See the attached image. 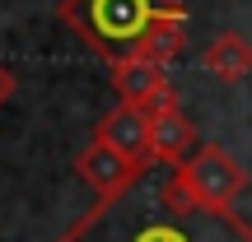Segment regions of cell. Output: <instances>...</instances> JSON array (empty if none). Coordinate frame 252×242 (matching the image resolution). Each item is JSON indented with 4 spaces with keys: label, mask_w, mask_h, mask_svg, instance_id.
<instances>
[{
    "label": "cell",
    "mask_w": 252,
    "mask_h": 242,
    "mask_svg": "<svg viewBox=\"0 0 252 242\" xmlns=\"http://www.w3.org/2000/svg\"><path fill=\"white\" fill-rule=\"evenodd\" d=\"M56 242H252L234 210H206L178 168H145L126 191L94 200Z\"/></svg>",
    "instance_id": "obj_1"
},
{
    "label": "cell",
    "mask_w": 252,
    "mask_h": 242,
    "mask_svg": "<svg viewBox=\"0 0 252 242\" xmlns=\"http://www.w3.org/2000/svg\"><path fill=\"white\" fill-rule=\"evenodd\" d=\"M168 14H182V0H61L56 19L108 65L140 56L145 37Z\"/></svg>",
    "instance_id": "obj_2"
},
{
    "label": "cell",
    "mask_w": 252,
    "mask_h": 242,
    "mask_svg": "<svg viewBox=\"0 0 252 242\" xmlns=\"http://www.w3.org/2000/svg\"><path fill=\"white\" fill-rule=\"evenodd\" d=\"M178 177L187 182V191L206 210H234V200L243 196V187H248L243 163H238L229 149H220V144H201V149L178 168Z\"/></svg>",
    "instance_id": "obj_3"
},
{
    "label": "cell",
    "mask_w": 252,
    "mask_h": 242,
    "mask_svg": "<svg viewBox=\"0 0 252 242\" xmlns=\"http://www.w3.org/2000/svg\"><path fill=\"white\" fill-rule=\"evenodd\" d=\"M196 154V126L182 117L178 93L150 108V163L154 168H182Z\"/></svg>",
    "instance_id": "obj_4"
},
{
    "label": "cell",
    "mask_w": 252,
    "mask_h": 242,
    "mask_svg": "<svg viewBox=\"0 0 252 242\" xmlns=\"http://www.w3.org/2000/svg\"><path fill=\"white\" fill-rule=\"evenodd\" d=\"M94 140L117 149L126 163L135 168H154L150 163V112L135 108V103H117L98 126H94Z\"/></svg>",
    "instance_id": "obj_5"
},
{
    "label": "cell",
    "mask_w": 252,
    "mask_h": 242,
    "mask_svg": "<svg viewBox=\"0 0 252 242\" xmlns=\"http://www.w3.org/2000/svg\"><path fill=\"white\" fill-rule=\"evenodd\" d=\"M75 172H80V182H89V191H94L98 200H108V196H117V191H126L145 168L126 163L117 149H108V144L94 140V144H84V149H80V159H75Z\"/></svg>",
    "instance_id": "obj_6"
},
{
    "label": "cell",
    "mask_w": 252,
    "mask_h": 242,
    "mask_svg": "<svg viewBox=\"0 0 252 242\" xmlns=\"http://www.w3.org/2000/svg\"><path fill=\"white\" fill-rule=\"evenodd\" d=\"M112 89L122 93V103H135V108L150 112L154 103L168 98V65L159 61H145V56H131V61L112 65Z\"/></svg>",
    "instance_id": "obj_7"
},
{
    "label": "cell",
    "mask_w": 252,
    "mask_h": 242,
    "mask_svg": "<svg viewBox=\"0 0 252 242\" xmlns=\"http://www.w3.org/2000/svg\"><path fill=\"white\" fill-rule=\"evenodd\" d=\"M201 65H206L220 84H238V80L252 75V42H248L243 33H220V37L206 42Z\"/></svg>",
    "instance_id": "obj_8"
},
{
    "label": "cell",
    "mask_w": 252,
    "mask_h": 242,
    "mask_svg": "<svg viewBox=\"0 0 252 242\" xmlns=\"http://www.w3.org/2000/svg\"><path fill=\"white\" fill-rule=\"evenodd\" d=\"M187 47V9L182 14H168V19H159L154 24V33L145 37V47H140V56L145 61H159V65H168L173 56Z\"/></svg>",
    "instance_id": "obj_9"
},
{
    "label": "cell",
    "mask_w": 252,
    "mask_h": 242,
    "mask_svg": "<svg viewBox=\"0 0 252 242\" xmlns=\"http://www.w3.org/2000/svg\"><path fill=\"white\" fill-rule=\"evenodd\" d=\"M9 98H14V70H9V65L0 61V108H5Z\"/></svg>",
    "instance_id": "obj_10"
}]
</instances>
